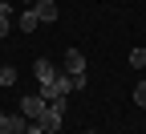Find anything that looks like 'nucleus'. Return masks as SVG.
<instances>
[{
  "instance_id": "obj_7",
  "label": "nucleus",
  "mask_w": 146,
  "mask_h": 134,
  "mask_svg": "<svg viewBox=\"0 0 146 134\" xmlns=\"http://www.w3.org/2000/svg\"><path fill=\"white\" fill-rule=\"evenodd\" d=\"M36 25H41V16H36V8H29V12L21 16V33H33Z\"/></svg>"
},
{
  "instance_id": "obj_10",
  "label": "nucleus",
  "mask_w": 146,
  "mask_h": 134,
  "mask_svg": "<svg viewBox=\"0 0 146 134\" xmlns=\"http://www.w3.org/2000/svg\"><path fill=\"white\" fill-rule=\"evenodd\" d=\"M134 102H138V106H146V81H138V85H134Z\"/></svg>"
},
{
  "instance_id": "obj_14",
  "label": "nucleus",
  "mask_w": 146,
  "mask_h": 134,
  "mask_svg": "<svg viewBox=\"0 0 146 134\" xmlns=\"http://www.w3.org/2000/svg\"><path fill=\"white\" fill-rule=\"evenodd\" d=\"M0 134H4V130H0Z\"/></svg>"
},
{
  "instance_id": "obj_13",
  "label": "nucleus",
  "mask_w": 146,
  "mask_h": 134,
  "mask_svg": "<svg viewBox=\"0 0 146 134\" xmlns=\"http://www.w3.org/2000/svg\"><path fill=\"white\" fill-rule=\"evenodd\" d=\"M45 134H57V130H45Z\"/></svg>"
},
{
  "instance_id": "obj_4",
  "label": "nucleus",
  "mask_w": 146,
  "mask_h": 134,
  "mask_svg": "<svg viewBox=\"0 0 146 134\" xmlns=\"http://www.w3.org/2000/svg\"><path fill=\"white\" fill-rule=\"evenodd\" d=\"M0 130L4 134H25L29 122H25V114H0Z\"/></svg>"
},
{
  "instance_id": "obj_5",
  "label": "nucleus",
  "mask_w": 146,
  "mask_h": 134,
  "mask_svg": "<svg viewBox=\"0 0 146 134\" xmlns=\"http://www.w3.org/2000/svg\"><path fill=\"white\" fill-rule=\"evenodd\" d=\"M36 16H41V21H57V16H61V8H57V0H36Z\"/></svg>"
},
{
  "instance_id": "obj_11",
  "label": "nucleus",
  "mask_w": 146,
  "mask_h": 134,
  "mask_svg": "<svg viewBox=\"0 0 146 134\" xmlns=\"http://www.w3.org/2000/svg\"><path fill=\"white\" fill-rule=\"evenodd\" d=\"M81 134H98V130H81Z\"/></svg>"
},
{
  "instance_id": "obj_8",
  "label": "nucleus",
  "mask_w": 146,
  "mask_h": 134,
  "mask_svg": "<svg viewBox=\"0 0 146 134\" xmlns=\"http://www.w3.org/2000/svg\"><path fill=\"white\" fill-rule=\"evenodd\" d=\"M130 65H134V69H146V45L130 49Z\"/></svg>"
},
{
  "instance_id": "obj_2",
  "label": "nucleus",
  "mask_w": 146,
  "mask_h": 134,
  "mask_svg": "<svg viewBox=\"0 0 146 134\" xmlns=\"http://www.w3.org/2000/svg\"><path fill=\"white\" fill-rule=\"evenodd\" d=\"M33 73H36V81H41V89H49L53 81L61 77V73H57V65H53V61H45V57H36V65H33Z\"/></svg>"
},
{
  "instance_id": "obj_6",
  "label": "nucleus",
  "mask_w": 146,
  "mask_h": 134,
  "mask_svg": "<svg viewBox=\"0 0 146 134\" xmlns=\"http://www.w3.org/2000/svg\"><path fill=\"white\" fill-rule=\"evenodd\" d=\"M8 16H12V4H8V0H0V41L8 37Z\"/></svg>"
},
{
  "instance_id": "obj_9",
  "label": "nucleus",
  "mask_w": 146,
  "mask_h": 134,
  "mask_svg": "<svg viewBox=\"0 0 146 134\" xmlns=\"http://www.w3.org/2000/svg\"><path fill=\"white\" fill-rule=\"evenodd\" d=\"M16 81V69L12 65H0V85H12Z\"/></svg>"
},
{
  "instance_id": "obj_3",
  "label": "nucleus",
  "mask_w": 146,
  "mask_h": 134,
  "mask_svg": "<svg viewBox=\"0 0 146 134\" xmlns=\"http://www.w3.org/2000/svg\"><path fill=\"white\" fill-rule=\"evenodd\" d=\"M45 98H41V93H29V98H21V114H25V118H41V114H45Z\"/></svg>"
},
{
  "instance_id": "obj_12",
  "label": "nucleus",
  "mask_w": 146,
  "mask_h": 134,
  "mask_svg": "<svg viewBox=\"0 0 146 134\" xmlns=\"http://www.w3.org/2000/svg\"><path fill=\"white\" fill-rule=\"evenodd\" d=\"M25 4H36V0H25Z\"/></svg>"
},
{
  "instance_id": "obj_1",
  "label": "nucleus",
  "mask_w": 146,
  "mask_h": 134,
  "mask_svg": "<svg viewBox=\"0 0 146 134\" xmlns=\"http://www.w3.org/2000/svg\"><path fill=\"white\" fill-rule=\"evenodd\" d=\"M65 73L73 77V85H77V89L89 85V77H85V53H81V49H69V53H65Z\"/></svg>"
}]
</instances>
